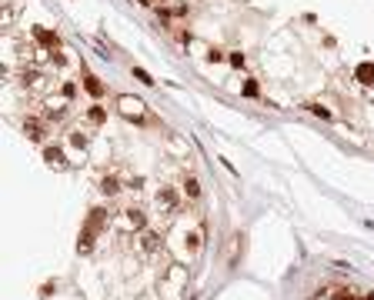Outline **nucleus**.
Here are the masks:
<instances>
[{
    "mask_svg": "<svg viewBox=\"0 0 374 300\" xmlns=\"http://www.w3.org/2000/svg\"><path fill=\"white\" fill-rule=\"evenodd\" d=\"M184 194H187L190 200H197V197H200V184H197L194 177H187V180H184Z\"/></svg>",
    "mask_w": 374,
    "mask_h": 300,
    "instance_id": "nucleus-8",
    "label": "nucleus"
},
{
    "mask_svg": "<svg viewBox=\"0 0 374 300\" xmlns=\"http://www.w3.org/2000/svg\"><path fill=\"white\" fill-rule=\"evenodd\" d=\"M90 247H94V227H84V230H80V240H77V250L80 254H90Z\"/></svg>",
    "mask_w": 374,
    "mask_h": 300,
    "instance_id": "nucleus-2",
    "label": "nucleus"
},
{
    "mask_svg": "<svg viewBox=\"0 0 374 300\" xmlns=\"http://www.w3.org/2000/svg\"><path fill=\"white\" fill-rule=\"evenodd\" d=\"M334 300H358V297H354L351 290H338V294H334Z\"/></svg>",
    "mask_w": 374,
    "mask_h": 300,
    "instance_id": "nucleus-20",
    "label": "nucleus"
},
{
    "mask_svg": "<svg viewBox=\"0 0 374 300\" xmlns=\"http://www.w3.org/2000/svg\"><path fill=\"white\" fill-rule=\"evenodd\" d=\"M144 250H157V233H144Z\"/></svg>",
    "mask_w": 374,
    "mask_h": 300,
    "instance_id": "nucleus-15",
    "label": "nucleus"
},
{
    "mask_svg": "<svg viewBox=\"0 0 374 300\" xmlns=\"http://www.w3.org/2000/svg\"><path fill=\"white\" fill-rule=\"evenodd\" d=\"M44 160H47L50 167H67L64 150H60V147H47V150H44Z\"/></svg>",
    "mask_w": 374,
    "mask_h": 300,
    "instance_id": "nucleus-1",
    "label": "nucleus"
},
{
    "mask_svg": "<svg viewBox=\"0 0 374 300\" xmlns=\"http://www.w3.org/2000/svg\"><path fill=\"white\" fill-rule=\"evenodd\" d=\"M84 87H87L90 94H94V97H100V94H104V84H100L97 77H90V74H87V77H84Z\"/></svg>",
    "mask_w": 374,
    "mask_h": 300,
    "instance_id": "nucleus-9",
    "label": "nucleus"
},
{
    "mask_svg": "<svg viewBox=\"0 0 374 300\" xmlns=\"http://www.w3.org/2000/svg\"><path fill=\"white\" fill-rule=\"evenodd\" d=\"M244 97H257V94H261V87H257V84H254V80H247V84H244Z\"/></svg>",
    "mask_w": 374,
    "mask_h": 300,
    "instance_id": "nucleus-14",
    "label": "nucleus"
},
{
    "mask_svg": "<svg viewBox=\"0 0 374 300\" xmlns=\"http://www.w3.org/2000/svg\"><path fill=\"white\" fill-rule=\"evenodd\" d=\"M104 117H107L104 107H90V120H94V123H104Z\"/></svg>",
    "mask_w": 374,
    "mask_h": 300,
    "instance_id": "nucleus-16",
    "label": "nucleus"
},
{
    "mask_svg": "<svg viewBox=\"0 0 374 300\" xmlns=\"http://www.w3.org/2000/svg\"><path fill=\"white\" fill-rule=\"evenodd\" d=\"M33 33H37V40H40L44 47H57V33H54V30H44V27H37Z\"/></svg>",
    "mask_w": 374,
    "mask_h": 300,
    "instance_id": "nucleus-5",
    "label": "nucleus"
},
{
    "mask_svg": "<svg viewBox=\"0 0 374 300\" xmlns=\"http://www.w3.org/2000/svg\"><path fill=\"white\" fill-rule=\"evenodd\" d=\"M100 190H104L107 197H114V194L121 190V180H117V177H104V180H100Z\"/></svg>",
    "mask_w": 374,
    "mask_h": 300,
    "instance_id": "nucleus-6",
    "label": "nucleus"
},
{
    "mask_svg": "<svg viewBox=\"0 0 374 300\" xmlns=\"http://www.w3.org/2000/svg\"><path fill=\"white\" fill-rule=\"evenodd\" d=\"M308 110L318 113V117H324V120H331V110H328V107H321V103H308Z\"/></svg>",
    "mask_w": 374,
    "mask_h": 300,
    "instance_id": "nucleus-13",
    "label": "nucleus"
},
{
    "mask_svg": "<svg viewBox=\"0 0 374 300\" xmlns=\"http://www.w3.org/2000/svg\"><path fill=\"white\" fill-rule=\"evenodd\" d=\"M134 77L141 80V84H147V87H154V84H157V80L151 77V74H147V70H141V67H134Z\"/></svg>",
    "mask_w": 374,
    "mask_h": 300,
    "instance_id": "nucleus-11",
    "label": "nucleus"
},
{
    "mask_svg": "<svg viewBox=\"0 0 374 300\" xmlns=\"http://www.w3.org/2000/svg\"><path fill=\"white\" fill-rule=\"evenodd\" d=\"M23 130H27L30 140H40V137H44V127H40L37 120H27V123H23Z\"/></svg>",
    "mask_w": 374,
    "mask_h": 300,
    "instance_id": "nucleus-7",
    "label": "nucleus"
},
{
    "mask_svg": "<svg viewBox=\"0 0 374 300\" xmlns=\"http://www.w3.org/2000/svg\"><path fill=\"white\" fill-rule=\"evenodd\" d=\"M70 144H74V147H87V137H80V133H70Z\"/></svg>",
    "mask_w": 374,
    "mask_h": 300,
    "instance_id": "nucleus-18",
    "label": "nucleus"
},
{
    "mask_svg": "<svg viewBox=\"0 0 374 300\" xmlns=\"http://www.w3.org/2000/svg\"><path fill=\"white\" fill-rule=\"evenodd\" d=\"M231 64L234 67H244V54H231Z\"/></svg>",
    "mask_w": 374,
    "mask_h": 300,
    "instance_id": "nucleus-21",
    "label": "nucleus"
},
{
    "mask_svg": "<svg viewBox=\"0 0 374 300\" xmlns=\"http://www.w3.org/2000/svg\"><path fill=\"white\" fill-rule=\"evenodd\" d=\"M100 223H104V210H100V207H94V210H90V220H87V227H94V230H97Z\"/></svg>",
    "mask_w": 374,
    "mask_h": 300,
    "instance_id": "nucleus-10",
    "label": "nucleus"
},
{
    "mask_svg": "<svg viewBox=\"0 0 374 300\" xmlns=\"http://www.w3.org/2000/svg\"><path fill=\"white\" fill-rule=\"evenodd\" d=\"M127 220H131L134 227H137V230H141L144 223H147V220H144V213H141V210H127Z\"/></svg>",
    "mask_w": 374,
    "mask_h": 300,
    "instance_id": "nucleus-12",
    "label": "nucleus"
},
{
    "mask_svg": "<svg viewBox=\"0 0 374 300\" xmlns=\"http://www.w3.org/2000/svg\"><path fill=\"white\" fill-rule=\"evenodd\" d=\"M174 194H171V190H164V194H161V203H167V207H174Z\"/></svg>",
    "mask_w": 374,
    "mask_h": 300,
    "instance_id": "nucleus-19",
    "label": "nucleus"
},
{
    "mask_svg": "<svg viewBox=\"0 0 374 300\" xmlns=\"http://www.w3.org/2000/svg\"><path fill=\"white\" fill-rule=\"evenodd\" d=\"M354 74H358V80H361V84H374V64H358V70H354Z\"/></svg>",
    "mask_w": 374,
    "mask_h": 300,
    "instance_id": "nucleus-3",
    "label": "nucleus"
},
{
    "mask_svg": "<svg viewBox=\"0 0 374 300\" xmlns=\"http://www.w3.org/2000/svg\"><path fill=\"white\" fill-rule=\"evenodd\" d=\"M187 247H190V250H197V247H200V230L197 233H187Z\"/></svg>",
    "mask_w": 374,
    "mask_h": 300,
    "instance_id": "nucleus-17",
    "label": "nucleus"
},
{
    "mask_svg": "<svg viewBox=\"0 0 374 300\" xmlns=\"http://www.w3.org/2000/svg\"><path fill=\"white\" fill-rule=\"evenodd\" d=\"M121 107H124V113H137V117H141V110H144V103L141 100H131V97H121Z\"/></svg>",
    "mask_w": 374,
    "mask_h": 300,
    "instance_id": "nucleus-4",
    "label": "nucleus"
},
{
    "mask_svg": "<svg viewBox=\"0 0 374 300\" xmlns=\"http://www.w3.org/2000/svg\"><path fill=\"white\" fill-rule=\"evenodd\" d=\"M364 300H374V294H368V297H364Z\"/></svg>",
    "mask_w": 374,
    "mask_h": 300,
    "instance_id": "nucleus-22",
    "label": "nucleus"
}]
</instances>
